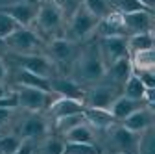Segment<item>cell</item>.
Returning <instances> with one entry per match:
<instances>
[{
    "label": "cell",
    "instance_id": "1",
    "mask_svg": "<svg viewBox=\"0 0 155 154\" xmlns=\"http://www.w3.org/2000/svg\"><path fill=\"white\" fill-rule=\"evenodd\" d=\"M72 78L78 84H98L105 76V63L100 56L98 39H92L89 45L80 48L76 61L70 69Z\"/></svg>",
    "mask_w": 155,
    "mask_h": 154
},
{
    "label": "cell",
    "instance_id": "2",
    "mask_svg": "<svg viewBox=\"0 0 155 154\" xmlns=\"http://www.w3.org/2000/svg\"><path fill=\"white\" fill-rule=\"evenodd\" d=\"M80 45L76 41L68 39V37L61 35V37H52L46 45V52H48V58L55 63L57 69H72L74 61L78 54H80Z\"/></svg>",
    "mask_w": 155,
    "mask_h": 154
},
{
    "label": "cell",
    "instance_id": "3",
    "mask_svg": "<svg viewBox=\"0 0 155 154\" xmlns=\"http://www.w3.org/2000/svg\"><path fill=\"white\" fill-rule=\"evenodd\" d=\"M122 95V87L111 84V82H98L92 87L85 89V97H83V104L87 108H100V110H109V106L114 102L116 97Z\"/></svg>",
    "mask_w": 155,
    "mask_h": 154
},
{
    "label": "cell",
    "instance_id": "4",
    "mask_svg": "<svg viewBox=\"0 0 155 154\" xmlns=\"http://www.w3.org/2000/svg\"><path fill=\"white\" fill-rule=\"evenodd\" d=\"M48 132H50V121L43 115V111H30L26 115V119L21 121L15 134L22 141H33L35 143L37 139L46 138Z\"/></svg>",
    "mask_w": 155,
    "mask_h": 154
},
{
    "label": "cell",
    "instance_id": "5",
    "mask_svg": "<svg viewBox=\"0 0 155 154\" xmlns=\"http://www.w3.org/2000/svg\"><path fill=\"white\" fill-rule=\"evenodd\" d=\"M63 21H65V17L54 0H43V2H39L33 24L43 33L52 35V32H57L63 26Z\"/></svg>",
    "mask_w": 155,
    "mask_h": 154
},
{
    "label": "cell",
    "instance_id": "6",
    "mask_svg": "<svg viewBox=\"0 0 155 154\" xmlns=\"http://www.w3.org/2000/svg\"><path fill=\"white\" fill-rule=\"evenodd\" d=\"M4 41L6 48H9L13 54H33L39 47H43V39L26 26H18Z\"/></svg>",
    "mask_w": 155,
    "mask_h": 154
},
{
    "label": "cell",
    "instance_id": "7",
    "mask_svg": "<svg viewBox=\"0 0 155 154\" xmlns=\"http://www.w3.org/2000/svg\"><path fill=\"white\" fill-rule=\"evenodd\" d=\"M17 97H18V108H24L26 111H46L52 100L57 97L55 93L41 91L35 87H24L17 86Z\"/></svg>",
    "mask_w": 155,
    "mask_h": 154
},
{
    "label": "cell",
    "instance_id": "8",
    "mask_svg": "<svg viewBox=\"0 0 155 154\" xmlns=\"http://www.w3.org/2000/svg\"><path fill=\"white\" fill-rule=\"evenodd\" d=\"M13 60L18 65V69L30 71L33 74L45 76V78H52V76L57 74L55 63L45 54H37V52H33V54H13Z\"/></svg>",
    "mask_w": 155,
    "mask_h": 154
},
{
    "label": "cell",
    "instance_id": "9",
    "mask_svg": "<svg viewBox=\"0 0 155 154\" xmlns=\"http://www.w3.org/2000/svg\"><path fill=\"white\" fill-rule=\"evenodd\" d=\"M102 134H107L109 136V145L116 150V154H137L140 134L127 130L120 123L113 124L109 130H105Z\"/></svg>",
    "mask_w": 155,
    "mask_h": 154
},
{
    "label": "cell",
    "instance_id": "10",
    "mask_svg": "<svg viewBox=\"0 0 155 154\" xmlns=\"http://www.w3.org/2000/svg\"><path fill=\"white\" fill-rule=\"evenodd\" d=\"M98 19L91 15L83 6L68 19V39L72 41H85L91 33H94Z\"/></svg>",
    "mask_w": 155,
    "mask_h": 154
},
{
    "label": "cell",
    "instance_id": "11",
    "mask_svg": "<svg viewBox=\"0 0 155 154\" xmlns=\"http://www.w3.org/2000/svg\"><path fill=\"white\" fill-rule=\"evenodd\" d=\"M98 39V48H100V56L105 63V67L120 58L129 56V48H127V37L124 35H111V37H96Z\"/></svg>",
    "mask_w": 155,
    "mask_h": 154
},
{
    "label": "cell",
    "instance_id": "12",
    "mask_svg": "<svg viewBox=\"0 0 155 154\" xmlns=\"http://www.w3.org/2000/svg\"><path fill=\"white\" fill-rule=\"evenodd\" d=\"M37 6L39 4L30 2V0H24V2H15V4H8V6H0V11L9 15L13 21H17L18 26L30 28L33 24V21H35Z\"/></svg>",
    "mask_w": 155,
    "mask_h": 154
},
{
    "label": "cell",
    "instance_id": "13",
    "mask_svg": "<svg viewBox=\"0 0 155 154\" xmlns=\"http://www.w3.org/2000/svg\"><path fill=\"white\" fill-rule=\"evenodd\" d=\"M50 91L55 93L57 97L76 99V100H81V102H83V97H85V89L74 78L63 76V74H55L50 78Z\"/></svg>",
    "mask_w": 155,
    "mask_h": 154
},
{
    "label": "cell",
    "instance_id": "14",
    "mask_svg": "<svg viewBox=\"0 0 155 154\" xmlns=\"http://www.w3.org/2000/svg\"><path fill=\"white\" fill-rule=\"evenodd\" d=\"M122 23L127 30V35L142 33V32H153V11L126 13V15H122Z\"/></svg>",
    "mask_w": 155,
    "mask_h": 154
},
{
    "label": "cell",
    "instance_id": "15",
    "mask_svg": "<svg viewBox=\"0 0 155 154\" xmlns=\"http://www.w3.org/2000/svg\"><path fill=\"white\" fill-rule=\"evenodd\" d=\"M83 110H85V104L81 100L67 99V97H55L46 111H48V115L54 121V119H59V117H67V115L83 113Z\"/></svg>",
    "mask_w": 155,
    "mask_h": 154
},
{
    "label": "cell",
    "instance_id": "16",
    "mask_svg": "<svg viewBox=\"0 0 155 154\" xmlns=\"http://www.w3.org/2000/svg\"><path fill=\"white\" fill-rule=\"evenodd\" d=\"M133 74V65H131V58L126 56V58H120L113 63H109L105 67V76L104 80L105 82H111V84H116V86H124V82Z\"/></svg>",
    "mask_w": 155,
    "mask_h": 154
},
{
    "label": "cell",
    "instance_id": "17",
    "mask_svg": "<svg viewBox=\"0 0 155 154\" xmlns=\"http://www.w3.org/2000/svg\"><path fill=\"white\" fill-rule=\"evenodd\" d=\"M96 37H111V35H124L127 37V30L122 23V15L120 13H109L107 17L100 19L98 24H96V30H94Z\"/></svg>",
    "mask_w": 155,
    "mask_h": 154
},
{
    "label": "cell",
    "instance_id": "18",
    "mask_svg": "<svg viewBox=\"0 0 155 154\" xmlns=\"http://www.w3.org/2000/svg\"><path fill=\"white\" fill-rule=\"evenodd\" d=\"M83 117H85V123L96 130V132H105L109 130L113 124H116V119L111 115L109 110H100V108H87L83 110Z\"/></svg>",
    "mask_w": 155,
    "mask_h": 154
},
{
    "label": "cell",
    "instance_id": "19",
    "mask_svg": "<svg viewBox=\"0 0 155 154\" xmlns=\"http://www.w3.org/2000/svg\"><path fill=\"white\" fill-rule=\"evenodd\" d=\"M120 124L126 126V128L131 130V132L142 134L144 130H148V128L153 126V110L142 106V108H139L137 111H133L131 115H127V117H126Z\"/></svg>",
    "mask_w": 155,
    "mask_h": 154
},
{
    "label": "cell",
    "instance_id": "20",
    "mask_svg": "<svg viewBox=\"0 0 155 154\" xmlns=\"http://www.w3.org/2000/svg\"><path fill=\"white\" fill-rule=\"evenodd\" d=\"M144 102L142 100H137V99H129L126 95H120V97H116L114 102L109 106V111L111 115L116 119V123H122L127 115H131L133 111H137L139 108H142Z\"/></svg>",
    "mask_w": 155,
    "mask_h": 154
},
{
    "label": "cell",
    "instance_id": "21",
    "mask_svg": "<svg viewBox=\"0 0 155 154\" xmlns=\"http://www.w3.org/2000/svg\"><path fill=\"white\" fill-rule=\"evenodd\" d=\"M15 84L17 86H24V87H35V89H41V91H50V78H45V76H39L33 74L30 71L24 69H18L15 72Z\"/></svg>",
    "mask_w": 155,
    "mask_h": 154
},
{
    "label": "cell",
    "instance_id": "22",
    "mask_svg": "<svg viewBox=\"0 0 155 154\" xmlns=\"http://www.w3.org/2000/svg\"><path fill=\"white\" fill-rule=\"evenodd\" d=\"M63 139L68 143H96V134L87 123H81L74 126L72 130H68L63 136Z\"/></svg>",
    "mask_w": 155,
    "mask_h": 154
},
{
    "label": "cell",
    "instance_id": "23",
    "mask_svg": "<svg viewBox=\"0 0 155 154\" xmlns=\"http://www.w3.org/2000/svg\"><path fill=\"white\" fill-rule=\"evenodd\" d=\"M127 48H129V56L135 52L153 48V32H142V33L127 35Z\"/></svg>",
    "mask_w": 155,
    "mask_h": 154
},
{
    "label": "cell",
    "instance_id": "24",
    "mask_svg": "<svg viewBox=\"0 0 155 154\" xmlns=\"http://www.w3.org/2000/svg\"><path fill=\"white\" fill-rule=\"evenodd\" d=\"M85 123V117L83 113H76V115H67V117H59V119H54V123L50 124V128L54 130V134L57 136H65L68 130H72L74 126Z\"/></svg>",
    "mask_w": 155,
    "mask_h": 154
},
{
    "label": "cell",
    "instance_id": "25",
    "mask_svg": "<svg viewBox=\"0 0 155 154\" xmlns=\"http://www.w3.org/2000/svg\"><path fill=\"white\" fill-rule=\"evenodd\" d=\"M109 6L113 8V11L126 15V13H133V11H153L151 8L144 6L140 0H107Z\"/></svg>",
    "mask_w": 155,
    "mask_h": 154
},
{
    "label": "cell",
    "instance_id": "26",
    "mask_svg": "<svg viewBox=\"0 0 155 154\" xmlns=\"http://www.w3.org/2000/svg\"><path fill=\"white\" fill-rule=\"evenodd\" d=\"M65 149V139L57 134L43 138V143L39 145V149H35V154H63Z\"/></svg>",
    "mask_w": 155,
    "mask_h": 154
},
{
    "label": "cell",
    "instance_id": "27",
    "mask_svg": "<svg viewBox=\"0 0 155 154\" xmlns=\"http://www.w3.org/2000/svg\"><path fill=\"white\" fill-rule=\"evenodd\" d=\"M144 91H146V86L140 82V78L135 72L129 76V78L124 82V86H122V95H126V97H129V99L142 100Z\"/></svg>",
    "mask_w": 155,
    "mask_h": 154
},
{
    "label": "cell",
    "instance_id": "28",
    "mask_svg": "<svg viewBox=\"0 0 155 154\" xmlns=\"http://www.w3.org/2000/svg\"><path fill=\"white\" fill-rule=\"evenodd\" d=\"M129 58H131L133 71H146V69H153V67H155L153 48L142 50V52H135V54H131Z\"/></svg>",
    "mask_w": 155,
    "mask_h": 154
},
{
    "label": "cell",
    "instance_id": "29",
    "mask_svg": "<svg viewBox=\"0 0 155 154\" xmlns=\"http://www.w3.org/2000/svg\"><path fill=\"white\" fill-rule=\"evenodd\" d=\"M83 8L91 15H94L98 21L104 19V17H107L109 13H113V8L109 6L107 0H83Z\"/></svg>",
    "mask_w": 155,
    "mask_h": 154
},
{
    "label": "cell",
    "instance_id": "30",
    "mask_svg": "<svg viewBox=\"0 0 155 154\" xmlns=\"http://www.w3.org/2000/svg\"><path fill=\"white\" fill-rule=\"evenodd\" d=\"M63 154H104V149H100L96 143H68V141H65Z\"/></svg>",
    "mask_w": 155,
    "mask_h": 154
},
{
    "label": "cell",
    "instance_id": "31",
    "mask_svg": "<svg viewBox=\"0 0 155 154\" xmlns=\"http://www.w3.org/2000/svg\"><path fill=\"white\" fill-rule=\"evenodd\" d=\"M137 154H155V136H153V128H148L140 134L139 138V147Z\"/></svg>",
    "mask_w": 155,
    "mask_h": 154
},
{
    "label": "cell",
    "instance_id": "32",
    "mask_svg": "<svg viewBox=\"0 0 155 154\" xmlns=\"http://www.w3.org/2000/svg\"><path fill=\"white\" fill-rule=\"evenodd\" d=\"M22 139L17 134H8V136H0V154H13L21 147Z\"/></svg>",
    "mask_w": 155,
    "mask_h": 154
},
{
    "label": "cell",
    "instance_id": "33",
    "mask_svg": "<svg viewBox=\"0 0 155 154\" xmlns=\"http://www.w3.org/2000/svg\"><path fill=\"white\" fill-rule=\"evenodd\" d=\"M54 2L57 4V8L61 9V13H63V17L67 19V21L83 6V0H54Z\"/></svg>",
    "mask_w": 155,
    "mask_h": 154
},
{
    "label": "cell",
    "instance_id": "34",
    "mask_svg": "<svg viewBox=\"0 0 155 154\" xmlns=\"http://www.w3.org/2000/svg\"><path fill=\"white\" fill-rule=\"evenodd\" d=\"M17 28H18V23L13 21L9 15L0 11V39H6V37L11 35Z\"/></svg>",
    "mask_w": 155,
    "mask_h": 154
},
{
    "label": "cell",
    "instance_id": "35",
    "mask_svg": "<svg viewBox=\"0 0 155 154\" xmlns=\"http://www.w3.org/2000/svg\"><path fill=\"white\" fill-rule=\"evenodd\" d=\"M135 74L140 78V82L146 86V87H155V72L153 69H146V71H133Z\"/></svg>",
    "mask_w": 155,
    "mask_h": 154
},
{
    "label": "cell",
    "instance_id": "36",
    "mask_svg": "<svg viewBox=\"0 0 155 154\" xmlns=\"http://www.w3.org/2000/svg\"><path fill=\"white\" fill-rule=\"evenodd\" d=\"M0 108H8V110H15V108H18V97H17V91H8L6 97L0 99Z\"/></svg>",
    "mask_w": 155,
    "mask_h": 154
},
{
    "label": "cell",
    "instance_id": "37",
    "mask_svg": "<svg viewBox=\"0 0 155 154\" xmlns=\"http://www.w3.org/2000/svg\"><path fill=\"white\" fill-rule=\"evenodd\" d=\"M13 154H35L33 141H22V143H21V147H18Z\"/></svg>",
    "mask_w": 155,
    "mask_h": 154
},
{
    "label": "cell",
    "instance_id": "38",
    "mask_svg": "<svg viewBox=\"0 0 155 154\" xmlns=\"http://www.w3.org/2000/svg\"><path fill=\"white\" fill-rule=\"evenodd\" d=\"M13 115V110H8V108H0V128H2Z\"/></svg>",
    "mask_w": 155,
    "mask_h": 154
},
{
    "label": "cell",
    "instance_id": "39",
    "mask_svg": "<svg viewBox=\"0 0 155 154\" xmlns=\"http://www.w3.org/2000/svg\"><path fill=\"white\" fill-rule=\"evenodd\" d=\"M6 78H8V67H6V63L2 61V58H0V82L6 80Z\"/></svg>",
    "mask_w": 155,
    "mask_h": 154
},
{
    "label": "cell",
    "instance_id": "40",
    "mask_svg": "<svg viewBox=\"0 0 155 154\" xmlns=\"http://www.w3.org/2000/svg\"><path fill=\"white\" fill-rule=\"evenodd\" d=\"M6 95H8V89H6V86H4L2 82H0V99L6 97Z\"/></svg>",
    "mask_w": 155,
    "mask_h": 154
},
{
    "label": "cell",
    "instance_id": "41",
    "mask_svg": "<svg viewBox=\"0 0 155 154\" xmlns=\"http://www.w3.org/2000/svg\"><path fill=\"white\" fill-rule=\"evenodd\" d=\"M140 2H142L144 6H148V8H151V9H153V4H155V0H140Z\"/></svg>",
    "mask_w": 155,
    "mask_h": 154
},
{
    "label": "cell",
    "instance_id": "42",
    "mask_svg": "<svg viewBox=\"0 0 155 154\" xmlns=\"http://www.w3.org/2000/svg\"><path fill=\"white\" fill-rule=\"evenodd\" d=\"M6 48V41L4 39H0V50H4Z\"/></svg>",
    "mask_w": 155,
    "mask_h": 154
},
{
    "label": "cell",
    "instance_id": "43",
    "mask_svg": "<svg viewBox=\"0 0 155 154\" xmlns=\"http://www.w3.org/2000/svg\"><path fill=\"white\" fill-rule=\"evenodd\" d=\"M0 136H2V134H0Z\"/></svg>",
    "mask_w": 155,
    "mask_h": 154
}]
</instances>
